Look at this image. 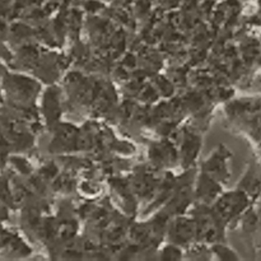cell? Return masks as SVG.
Returning <instances> with one entry per match:
<instances>
[{"instance_id": "cell-1", "label": "cell", "mask_w": 261, "mask_h": 261, "mask_svg": "<svg viewBox=\"0 0 261 261\" xmlns=\"http://www.w3.org/2000/svg\"><path fill=\"white\" fill-rule=\"evenodd\" d=\"M0 76H2V65H0Z\"/></svg>"}]
</instances>
